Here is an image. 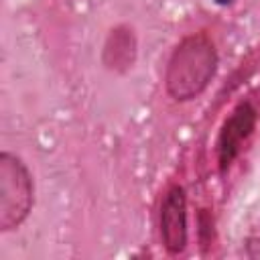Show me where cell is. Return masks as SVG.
<instances>
[{"label":"cell","mask_w":260,"mask_h":260,"mask_svg":"<svg viewBox=\"0 0 260 260\" xmlns=\"http://www.w3.org/2000/svg\"><path fill=\"white\" fill-rule=\"evenodd\" d=\"M160 234L165 248L171 254L183 252L187 244V203L181 187H173L165 195L160 207Z\"/></svg>","instance_id":"3"},{"label":"cell","mask_w":260,"mask_h":260,"mask_svg":"<svg viewBox=\"0 0 260 260\" xmlns=\"http://www.w3.org/2000/svg\"><path fill=\"white\" fill-rule=\"evenodd\" d=\"M217 55L213 43L205 35H191L181 41L167 65V91L175 100H191L199 95L215 73Z\"/></svg>","instance_id":"1"},{"label":"cell","mask_w":260,"mask_h":260,"mask_svg":"<svg viewBox=\"0 0 260 260\" xmlns=\"http://www.w3.org/2000/svg\"><path fill=\"white\" fill-rule=\"evenodd\" d=\"M217 4H230V2H234V0H215Z\"/></svg>","instance_id":"5"},{"label":"cell","mask_w":260,"mask_h":260,"mask_svg":"<svg viewBox=\"0 0 260 260\" xmlns=\"http://www.w3.org/2000/svg\"><path fill=\"white\" fill-rule=\"evenodd\" d=\"M256 124V110L250 104H240L232 116L225 120L223 130L217 140V154H219V167L228 169L230 162L240 152L242 142L250 136Z\"/></svg>","instance_id":"4"},{"label":"cell","mask_w":260,"mask_h":260,"mask_svg":"<svg viewBox=\"0 0 260 260\" xmlns=\"http://www.w3.org/2000/svg\"><path fill=\"white\" fill-rule=\"evenodd\" d=\"M32 207V181L20 158L0 154V230L8 232L24 221Z\"/></svg>","instance_id":"2"}]
</instances>
